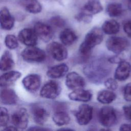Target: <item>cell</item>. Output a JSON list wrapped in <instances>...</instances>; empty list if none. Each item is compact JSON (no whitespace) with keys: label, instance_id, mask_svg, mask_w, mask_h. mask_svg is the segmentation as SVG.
I'll return each mask as SVG.
<instances>
[{"label":"cell","instance_id":"1","mask_svg":"<svg viewBox=\"0 0 131 131\" xmlns=\"http://www.w3.org/2000/svg\"><path fill=\"white\" fill-rule=\"evenodd\" d=\"M103 32L102 29L95 27L86 34L79 48V53L81 56L88 57L92 49L102 42L103 39Z\"/></svg>","mask_w":131,"mask_h":131},{"label":"cell","instance_id":"2","mask_svg":"<svg viewBox=\"0 0 131 131\" xmlns=\"http://www.w3.org/2000/svg\"><path fill=\"white\" fill-rule=\"evenodd\" d=\"M117 114L116 110L111 106L102 107L98 113V120L100 124L105 127L114 126L117 122Z\"/></svg>","mask_w":131,"mask_h":131},{"label":"cell","instance_id":"3","mask_svg":"<svg viewBox=\"0 0 131 131\" xmlns=\"http://www.w3.org/2000/svg\"><path fill=\"white\" fill-rule=\"evenodd\" d=\"M23 59L29 62H40L46 58L45 52L34 46H28L21 52Z\"/></svg>","mask_w":131,"mask_h":131},{"label":"cell","instance_id":"4","mask_svg":"<svg viewBox=\"0 0 131 131\" xmlns=\"http://www.w3.org/2000/svg\"><path fill=\"white\" fill-rule=\"evenodd\" d=\"M129 43L127 39L119 36H112L106 41V47L108 50L116 54H119L127 49Z\"/></svg>","mask_w":131,"mask_h":131},{"label":"cell","instance_id":"5","mask_svg":"<svg viewBox=\"0 0 131 131\" xmlns=\"http://www.w3.org/2000/svg\"><path fill=\"white\" fill-rule=\"evenodd\" d=\"M77 122L80 125L88 124L93 117V107L88 104H81L75 112Z\"/></svg>","mask_w":131,"mask_h":131},{"label":"cell","instance_id":"6","mask_svg":"<svg viewBox=\"0 0 131 131\" xmlns=\"http://www.w3.org/2000/svg\"><path fill=\"white\" fill-rule=\"evenodd\" d=\"M61 88L55 81L47 82L40 91V96L44 98L52 99L56 98L60 93Z\"/></svg>","mask_w":131,"mask_h":131},{"label":"cell","instance_id":"7","mask_svg":"<svg viewBox=\"0 0 131 131\" xmlns=\"http://www.w3.org/2000/svg\"><path fill=\"white\" fill-rule=\"evenodd\" d=\"M47 50L52 58L57 61L63 60L67 58V50L59 42L53 41L50 43L47 46Z\"/></svg>","mask_w":131,"mask_h":131},{"label":"cell","instance_id":"8","mask_svg":"<svg viewBox=\"0 0 131 131\" xmlns=\"http://www.w3.org/2000/svg\"><path fill=\"white\" fill-rule=\"evenodd\" d=\"M29 116L27 110L21 108L17 110L11 116V122L17 128L24 129L28 124Z\"/></svg>","mask_w":131,"mask_h":131},{"label":"cell","instance_id":"9","mask_svg":"<svg viewBox=\"0 0 131 131\" xmlns=\"http://www.w3.org/2000/svg\"><path fill=\"white\" fill-rule=\"evenodd\" d=\"M37 35L34 29L24 28L18 33V39L27 46H35L37 42Z\"/></svg>","mask_w":131,"mask_h":131},{"label":"cell","instance_id":"10","mask_svg":"<svg viewBox=\"0 0 131 131\" xmlns=\"http://www.w3.org/2000/svg\"><path fill=\"white\" fill-rule=\"evenodd\" d=\"M108 70L103 67L97 64L89 65L85 69V75L86 74L89 78L93 79L94 81H99L103 79L108 73Z\"/></svg>","mask_w":131,"mask_h":131},{"label":"cell","instance_id":"11","mask_svg":"<svg viewBox=\"0 0 131 131\" xmlns=\"http://www.w3.org/2000/svg\"><path fill=\"white\" fill-rule=\"evenodd\" d=\"M34 29L37 36L45 42L50 41L53 36L52 27L50 25L43 23L37 22L35 23Z\"/></svg>","mask_w":131,"mask_h":131},{"label":"cell","instance_id":"12","mask_svg":"<svg viewBox=\"0 0 131 131\" xmlns=\"http://www.w3.org/2000/svg\"><path fill=\"white\" fill-rule=\"evenodd\" d=\"M65 83L69 89L73 90L83 88L85 84L84 79L75 72H70L67 75Z\"/></svg>","mask_w":131,"mask_h":131},{"label":"cell","instance_id":"13","mask_svg":"<svg viewBox=\"0 0 131 131\" xmlns=\"http://www.w3.org/2000/svg\"><path fill=\"white\" fill-rule=\"evenodd\" d=\"M22 83L27 91L32 92H35L40 86L41 78L38 74H29L23 78Z\"/></svg>","mask_w":131,"mask_h":131},{"label":"cell","instance_id":"14","mask_svg":"<svg viewBox=\"0 0 131 131\" xmlns=\"http://www.w3.org/2000/svg\"><path fill=\"white\" fill-rule=\"evenodd\" d=\"M31 111L34 121L39 125H43L49 116V113L45 108L37 104L33 105Z\"/></svg>","mask_w":131,"mask_h":131},{"label":"cell","instance_id":"15","mask_svg":"<svg viewBox=\"0 0 131 131\" xmlns=\"http://www.w3.org/2000/svg\"><path fill=\"white\" fill-rule=\"evenodd\" d=\"M130 72V64L123 60L118 64V67L116 69L114 78L119 81H125L129 77Z\"/></svg>","mask_w":131,"mask_h":131},{"label":"cell","instance_id":"16","mask_svg":"<svg viewBox=\"0 0 131 131\" xmlns=\"http://www.w3.org/2000/svg\"><path fill=\"white\" fill-rule=\"evenodd\" d=\"M0 22L1 28L6 30L12 29L14 25V18L6 7H3L0 12Z\"/></svg>","mask_w":131,"mask_h":131},{"label":"cell","instance_id":"17","mask_svg":"<svg viewBox=\"0 0 131 131\" xmlns=\"http://www.w3.org/2000/svg\"><path fill=\"white\" fill-rule=\"evenodd\" d=\"M68 97L70 100L73 101L85 102L91 99L92 94L91 91L81 88L71 92L69 93Z\"/></svg>","mask_w":131,"mask_h":131},{"label":"cell","instance_id":"18","mask_svg":"<svg viewBox=\"0 0 131 131\" xmlns=\"http://www.w3.org/2000/svg\"><path fill=\"white\" fill-rule=\"evenodd\" d=\"M21 76L20 72L16 71L7 72L1 75L0 85L1 87H7L17 80Z\"/></svg>","mask_w":131,"mask_h":131},{"label":"cell","instance_id":"19","mask_svg":"<svg viewBox=\"0 0 131 131\" xmlns=\"http://www.w3.org/2000/svg\"><path fill=\"white\" fill-rule=\"evenodd\" d=\"M18 97L15 92L11 89L5 88L1 92V102L5 105H13L17 102Z\"/></svg>","mask_w":131,"mask_h":131},{"label":"cell","instance_id":"20","mask_svg":"<svg viewBox=\"0 0 131 131\" xmlns=\"http://www.w3.org/2000/svg\"><path fill=\"white\" fill-rule=\"evenodd\" d=\"M69 68L65 63H61L50 68L47 72V76L51 78H60L68 72Z\"/></svg>","mask_w":131,"mask_h":131},{"label":"cell","instance_id":"21","mask_svg":"<svg viewBox=\"0 0 131 131\" xmlns=\"http://www.w3.org/2000/svg\"><path fill=\"white\" fill-rule=\"evenodd\" d=\"M103 10L102 6L99 0H88L82 8V10L91 14L100 13Z\"/></svg>","mask_w":131,"mask_h":131},{"label":"cell","instance_id":"22","mask_svg":"<svg viewBox=\"0 0 131 131\" xmlns=\"http://www.w3.org/2000/svg\"><path fill=\"white\" fill-rule=\"evenodd\" d=\"M59 38L62 44L65 46H70L77 39V36L73 30L66 28L60 33Z\"/></svg>","mask_w":131,"mask_h":131},{"label":"cell","instance_id":"23","mask_svg":"<svg viewBox=\"0 0 131 131\" xmlns=\"http://www.w3.org/2000/svg\"><path fill=\"white\" fill-rule=\"evenodd\" d=\"M20 4L29 13L37 14L42 10V6L37 0H21Z\"/></svg>","mask_w":131,"mask_h":131},{"label":"cell","instance_id":"24","mask_svg":"<svg viewBox=\"0 0 131 131\" xmlns=\"http://www.w3.org/2000/svg\"><path fill=\"white\" fill-rule=\"evenodd\" d=\"M116 95L111 90H102L97 96V100L102 104H108L113 102L116 98Z\"/></svg>","mask_w":131,"mask_h":131},{"label":"cell","instance_id":"25","mask_svg":"<svg viewBox=\"0 0 131 131\" xmlns=\"http://www.w3.org/2000/svg\"><path fill=\"white\" fill-rule=\"evenodd\" d=\"M14 66V62L10 52L5 51L0 61V68L2 71H7L12 69Z\"/></svg>","mask_w":131,"mask_h":131},{"label":"cell","instance_id":"26","mask_svg":"<svg viewBox=\"0 0 131 131\" xmlns=\"http://www.w3.org/2000/svg\"><path fill=\"white\" fill-rule=\"evenodd\" d=\"M103 32L108 35L117 34L120 30V25L114 19L106 20L102 26Z\"/></svg>","mask_w":131,"mask_h":131},{"label":"cell","instance_id":"27","mask_svg":"<svg viewBox=\"0 0 131 131\" xmlns=\"http://www.w3.org/2000/svg\"><path fill=\"white\" fill-rule=\"evenodd\" d=\"M54 123L58 126H63L68 124L70 121V117L64 111H56L52 117Z\"/></svg>","mask_w":131,"mask_h":131},{"label":"cell","instance_id":"28","mask_svg":"<svg viewBox=\"0 0 131 131\" xmlns=\"http://www.w3.org/2000/svg\"><path fill=\"white\" fill-rule=\"evenodd\" d=\"M106 11L110 17H116L122 15L123 10L121 4L112 3L107 5Z\"/></svg>","mask_w":131,"mask_h":131},{"label":"cell","instance_id":"29","mask_svg":"<svg viewBox=\"0 0 131 131\" xmlns=\"http://www.w3.org/2000/svg\"><path fill=\"white\" fill-rule=\"evenodd\" d=\"M5 43L6 46L10 49H15L18 46L17 39L15 36L9 34L5 38Z\"/></svg>","mask_w":131,"mask_h":131},{"label":"cell","instance_id":"30","mask_svg":"<svg viewBox=\"0 0 131 131\" xmlns=\"http://www.w3.org/2000/svg\"><path fill=\"white\" fill-rule=\"evenodd\" d=\"M75 18L78 21L83 22L84 23H89L92 19V15L82 10L75 16Z\"/></svg>","mask_w":131,"mask_h":131},{"label":"cell","instance_id":"31","mask_svg":"<svg viewBox=\"0 0 131 131\" xmlns=\"http://www.w3.org/2000/svg\"><path fill=\"white\" fill-rule=\"evenodd\" d=\"M9 113L7 109L4 107H1L0 110V125L5 126L9 121Z\"/></svg>","mask_w":131,"mask_h":131},{"label":"cell","instance_id":"32","mask_svg":"<svg viewBox=\"0 0 131 131\" xmlns=\"http://www.w3.org/2000/svg\"><path fill=\"white\" fill-rule=\"evenodd\" d=\"M50 23L52 26L57 28H62L66 25V21L59 16L52 17L49 20Z\"/></svg>","mask_w":131,"mask_h":131},{"label":"cell","instance_id":"33","mask_svg":"<svg viewBox=\"0 0 131 131\" xmlns=\"http://www.w3.org/2000/svg\"><path fill=\"white\" fill-rule=\"evenodd\" d=\"M104 85L105 87L110 90L114 91L118 88V83L115 78H109L104 81Z\"/></svg>","mask_w":131,"mask_h":131},{"label":"cell","instance_id":"34","mask_svg":"<svg viewBox=\"0 0 131 131\" xmlns=\"http://www.w3.org/2000/svg\"><path fill=\"white\" fill-rule=\"evenodd\" d=\"M124 99L128 102H131V82L127 83L123 89Z\"/></svg>","mask_w":131,"mask_h":131},{"label":"cell","instance_id":"35","mask_svg":"<svg viewBox=\"0 0 131 131\" xmlns=\"http://www.w3.org/2000/svg\"><path fill=\"white\" fill-rule=\"evenodd\" d=\"M122 108L125 118L131 122V104L124 105Z\"/></svg>","mask_w":131,"mask_h":131},{"label":"cell","instance_id":"36","mask_svg":"<svg viewBox=\"0 0 131 131\" xmlns=\"http://www.w3.org/2000/svg\"><path fill=\"white\" fill-rule=\"evenodd\" d=\"M123 28L127 36L131 38V20L126 21L123 24Z\"/></svg>","mask_w":131,"mask_h":131},{"label":"cell","instance_id":"37","mask_svg":"<svg viewBox=\"0 0 131 131\" xmlns=\"http://www.w3.org/2000/svg\"><path fill=\"white\" fill-rule=\"evenodd\" d=\"M123 59H122L121 57L118 56L117 55L113 56L112 57H110L108 58V61L111 63H115V64H119L120 62H121Z\"/></svg>","mask_w":131,"mask_h":131},{"label":"cell","instance_id":"38","mask_svg":"<svg viewBox=\"0 0 131 131\" xmlns=\"http://www.w3.org/2000/svg\"><path fill=\"white\" fill-rule=\"evenodd\" d=\"M120 130H131V123H124L120 125Z\"/></svg>","mask_w":131,"mask_h":131},{"label":"cell","instance_id":"39","mask_svg":"<svg viewBox=\"0 0 131 131\" xmlns=\"http://www.w3.org/2000/svg\"><path fill=\"white\" fill-rule=\"evenodd\" d=\"M28 130H50L49 128H43L39 126H34V127H31L28 129Z\"/></svg>","mask_w":131,"mask_h":131},{"label":"cell","instance_id":"40","mask_svg":"<svg viewBox=\"0 0 131 131\" xmlns=\"http://www.w3.org/2000/svg\"><path fill=\"white\" fill-rule=\"evenodd\" d=\"M4 130H17L18 128L15 127V126H8L5 127V128H4Z\"/></svg>","mask_w":131,"mask_h":131},{"label":"cell","instance_id":"41","mask_svg":"<svg viewBox=\"0 0 131 131\" xmlns=\"http://www.w3.org/2000/svg\"><path fill=\"white\" fill-rule=\"evenodd\" d=\"M127 8L131 11V0H127Z\"/></svg>","mask_w":131,"mask_h":131},{"label":"cell","instance_id":"42","mask_svg":"<svg viewBox=\"0 0 131 131\" xmlns=\"http://www.w3.org/2000/svg\"><path fill=\"white\" fill-rule=\"evenodd\" d=\"M59 130H73L72 129H70V128H61V129H59Z\"/></svg>","mask_w":131,"mask_h":131}]
</instances>
